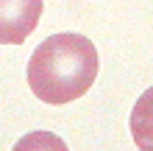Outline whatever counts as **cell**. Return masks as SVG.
Here are the masks:
<instances>
[{
	"mask_svg": "<svg viewBox=\"0 0 153 151\" xmlns=\"http://www.w3.org/2000/svg\"><path fill=\"white\" fill-rule=\"evenodd\" d=\"M97 48L84 34H53L28 59V87L42 104L61 106L89 92L97 78Z\"/></svg>",
	"mask_w": 153,
	"mask_h": 151,
	"instance_id": "obj_1",
	"label": "cell"
},
{
	"mask_svg": "<svg viewBox=\"0 0 153 151\" xmlns=\"http://www.w3.org/2000/svg\"><path fill=\"white\" fill-rule=\"evenodd\" d=\"M131 137L139 151H153V87L137 98L131 109Z\"/></svg>",
	"mask_w": 153,
	"mask_h": 151,
	"instance_id": "obj_3",
	"label": "cell"
},
{
	"mask_svg": "<svg viewBox=\"0 0 153 151\" xmlns=\"http://www.w3.org/2000/svg\"><path fill=\"white\" fill-rule=\"evenodd\" d=\"M45 0H0V45H22L36 31Z\"/></svg>",
	"mask_w": 153,
	"mask_h": 151,
	"instance_id": "obj_2",
	"label": "cell"
},
{
	"mask_svg": "<svg viewBox=\"0 0 153 151\" xmlns=\"http://www.w3.org/2000/svg\"><path fill=\"white\" fill-rule=\"evenodd\" d=\"M11 151H70V148H67V143L59 134L39 129V131H28V134H22L14 143Z\"/></svg>",
	"mask_w": 153,
	"mask_h": 151,
	"instance_id": "obj_4",
	"label": "cell"
}]
</instances>
